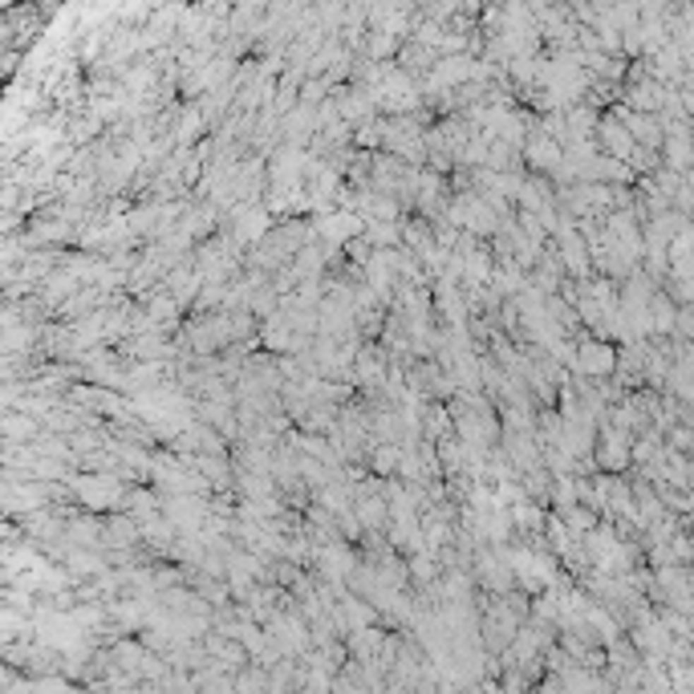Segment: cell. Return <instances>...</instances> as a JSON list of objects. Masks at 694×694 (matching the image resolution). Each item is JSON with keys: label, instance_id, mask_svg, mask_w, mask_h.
<instances>
[{"label": "cell", "instance_id": "7a4b0ae2", "mask_svg": "<svg viewBox=\"0 0 694 694\" xmlns=\"http://www.w3.org/2000/svg\"><path fill=\"white\" fill-rule=\"evenodd\" d=\"M398 463H402V455L394 451V447H382V451L373 455V471H378V475H394Z\"/></svg>", "mask_w": 694, "mask_h": 694}, {"label": "cell", "instance_id": "3957f363", "mask_svg": "<svg viewBox=\"0 0 694 694\" xmlns=\"http://www.w3.org/2000/svg\"><path fill=\"white\" fill-rule=\"evenodd\" d=\"M528 159L540 162V167H552V162L561 159V155H556V146H549V138H536V143L528 146Z\"/></svg>", "mask_w": 694, "mask_h": 694}, {"label": "cell", "instance_id": "6da1fadb", "mask_svg": "<svg viewBox=\"0 0 694 694\" xmlns=\"http://www.w3.org/2000/svg\"><path fill=\"white\" fill-rule=\"evenodd\" d=\"M73 487H78V496L90 503V508H114L118 496H122L110 475H85V479H78Z\"/></svg>", "mask_w": 694, "mask_h": 694}]
</instances>
